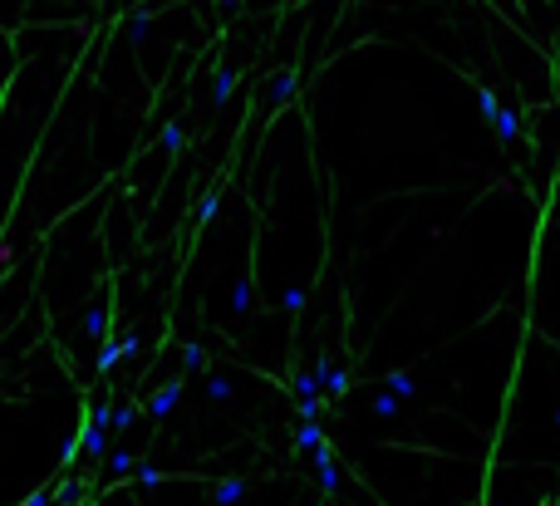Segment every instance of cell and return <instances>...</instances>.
<instances>
[{
    "label": "cell",
    "instance_id": "cell-20",
    "mask_svg": "<svg viewBox=\"0 0 560 506\" xmlns=\"http://www.w3.org/2000/svg\"><path fill=\"white\" fill-rule=\"evenodd\" d=\"M49 502V492H35V497H25V506H44Z\"/></svg>",
    "mask_w": 560,
    "mask_h": 506
},
{
    "label": "cell",
    "instance_id": "cell-2",
    "mask_svg": "<svg viewBox=\"0 0 560 506\" xmlns=\"http://www.w3.org/2000/svg\"><path fill=\"white\" fill-rule=\"evenodd\" d=\"M177 394H182V374H177L172 384H162V389H157V399H153V418H167V413H172V404H177Z\"/></svg>",
    "mask_w": 560,
    "mask_h": 506
},
{
    "label": "cell",
    "instance_id": "cell-16",
    "mask_svg": "<svg viewBox=\"0 0 560 506\" xmlns=\"http://www.w3.org/2000/svg\"><path fill=\"white\" fill-rule=\"evenodd\" d=\"M113 359H118V344L109 339V344H104V354H99V374H109V369H113Z\"/></svg>",
    "mask_w": 560,
    "mask_h": 506
},
{
    "label": "cell",
    "instance_id": "cell-4",
    "mask_svg": "<svg viewBox=\"0 0 560 506\" xmlns=\"http://www.w3.org/2000/svg\"><path fill=\"white\" fill-rule=\"evenodd\" d=\"M516 133H521V118H516L511 108H501V113H496V138H501V143H511Z\"/></svg>",
    "mask_w": 560,
    "mask_h": 506
},
{
    "label": "cell",
    "instance_id": "cell-21",
    "mask_svg": "<svg viewBox=\"0 0 560 506\" xmlns=\"http://www.w3.org/2000/svg\"><path fill=\"white\" fill-rule=\"evenodd\" d=\"M556 428H560V408H556Z\"/></svg>",
    "mask_w": 560,
    "mask_h": 506
},
{
    "label": "cell",
    "instance_id": "cell-3",
    "mask_svg": "<svg viewBox=\"0 0 560 506\" xmlns=\"http://www.w3.org/2000/svg\"><path fill=\"white\" fill-rule=\"evenodd\" d=\"M388 394H393V399H408V404H413V399H418V384H413V379H408L403 369H388Z\"/></svg>",
    "mask_w": 560,
    "mask_h": 506
},
{
    "label": "cell",
    "instance_id": "cell-6",
    "mask_svg": "<svg viewBox=\"0 0 560 506\" xmlns=\"http://www.w3.org/2000/svg\"><path fill=\"white\" fill-rule=\"evenodd\" d=\"M477 103H482V118H487V123H496V113H501V103H496V94H492L487 84L477 89Z\"/></svg>",
    "mask_w": 560,
    "mask_h": 506
},
{
    "label": "cell",
    "instance_id": "cell-15",
    "mask_svg": "<svg viewBox=\"0 0 560 506\" xmlns=\"http://www.w3.org/2000/svg\"><path fill=\"white\" fill-rule=\"evenodd\" d=\"M197 216H202V221H212V216H217V187H212V192L202 197V206H197Z\"/></svg>",
    "mask_w": 560,
    "mask_h": 506
},
{
    "label": "cell",
    "instance_id": "cell-13",
    "mask_svg": "<svg viewBox=\"0 0 560 506\" xmlns=\"http://www.w3.org/2000/svg\"><path fill=\"white\" fill-rule=\"evenodd\" d=\"M231 84H236V74H231V69H222V74H217V103L231 99Z\"/></svg>",
    "mask_w": 560,
    "mask_h": 506
},
{
    "label": "cell",
    "instance_id": "cell-1",
    "mask_svg": "<svg viewBox=\"0 0 560 506\" xmlns=\"http://www.w3.org/2000/svg\"><path fill=\"white\" fill-rule=\"evenodd\" d=\"M246 492H251V482H246V477H222V482L212 487V502H217V506H236Z\"/></svg>",
    "mask_w": 560,
    "mask_h": 506
},
{
    "label": "cell",
    "instance_id": "cell-17",
    "mask_svg": "<svg viewBox=\"0 0 560 506\" xmlns=\"http://www.w3.org/2000/svg\"><path fill=\"white\" fill-rule=\"evenodd\" d=\"M162 143L177 153V148H182V128H177V123H167V128H162Z\"/></svg>",
    "mask_w": 560,
    "mask_h": 506
},
{
    "label": "cell",
    "instance_id": "cell-12",
    "mask_svg": "<svg viewBox=\"0 0 560 506\" xmlns=\"http://www.w3.org/2000/svg\"><path fill=\"white\" fill-rule=\"evenodd\" d=\"M207 394H212V399H231V384H226L222 374H212V379H207Z\"/></svg>",
    "mask_w": 560,
    "mask_h": 506
},
{
    "label": "cell",
    "instance_id": "cell-7",
    "mask_svg": "<svg viewBox=\"0 0 560 506\" xmlns=\"http://www.w3.org/2000/svg\"><path fill=\"white\" fill-rule=\"evenodd\" d=\"M325 394H330V399H344V394H349V374H344V369H330V379H325Z\"/></svg>",
    "mask_w": 560,
    "mask_h": 506
},
{
    "label": "cell",
    "instance_id": "cell-14",
    "mask_svg": "<svg viewBox=\"0 0 560 506\" xmlns=\"http://www.w3.org/2000/svg\"><path fill=\"white\" fill-rule=\"evenodd\" d=\"M290 89H295V74H280V79H275V103L290 99Z\"/></svg>",
    "mask_w": 560,
    "mask_h": 506
},
{
    "label": "cell",
    "instance_id": "cell-11",
    "mask_svg": "<svg viewBox=\"0 0 560 506\" xmlns=\"http://www.w3.org/2000/svg\"><path fill=\"white\" fill-rule=\"evenodd\" d=\"M320 482H325V492H330V497L339 492V467H335V462H325V467H320Z\"/></svg>",
    "mask_w": 560,
    "mask_h": 506
},
{
    "label": "cell",
    "instance_id": "cell-19",
    "mask_svg": "<svg viewBox=\"0 0 560 506\" xmlns=\"http://www.w3.org/2000/svg\"><path fill=\"white\" fill-rule=\"evenodd\" d=\"M128 467H133V452L118 447V452H113V472H128Z\"/></svg>",
    "mask_w": 560,
    "mask_h": 506
},
{
    "label": "cell",
    "instance_id": "cell-10",
    "mask_svg": "<svg viewBox=\"0 0 560 506\" xmlns=\"http://www.w3.org/2000/svg\"><path fill=\"white\" fill-rule=\"evenodd\" d=\"M374 413H379V418H393V413H398V399H393V394H379V399H374Z\"/></svg>",
    "mask_w": 560,
    "mask_h": 506
},
{
    "label": "cell",
    "instance_id": "cell-9",
    "mask_svg": "<svg viewBox=\"0 0 560 506\" xmlns=\"http://www.w3.org/2000/svg\"><path fill=\"white\" fill-rule=\"evenodd\" d=\"M182 364H187V369H202V364H207V349H202V344H187V349H182Z\"/></svg>",
    "mask_w": 560,
    "mask_h": 506
},
{
    "label": "cell",
    "instance_id": "cell-8",
    "mask_svg": "<svg viewBox=\"0 0 560 506\" xmlns=\"http://www.w3.org/2000/svg\"><path fill=\"white\" fill-rule=\"evenodd\" d=\"M290 384H295V394H300V399H315V394H320V384H315V374H295Z\"/></svg>",
    "mask_w": 560,
    "mask_h": 506
},
{
    "label": "cell",
    "instance_id": "cell-18",
    "mask_svg": "<svg viewBox=\"0 0 560 506\" xmlns=\"http://www.w3.org/2000/svg\"><path fill=\"white\" fill-rule=\"evenodd\" d=\"M138 482H143V487H157V482H167V477H162L157 467H138Z\"/></svg>",
    "mask_w": 560,
    "mask_h": 506
},
{
    "label": "cell",
    "instance_id": "cell-5",
    "mask_svg": "<svg viewBox=\"0 0 560 506\" xmlns=\"http://www.w3.org/2000/svg\"><path fill=\"white\" fill-rule=\"evenodd\" d=\"M320 442H325V433H320L315 423H300V428H295V447H320Z\"/></svg>",
    "mask_w": 560,
    "mask_h": 506
}]
</instances>
